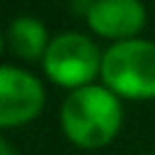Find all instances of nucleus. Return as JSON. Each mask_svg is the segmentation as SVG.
I'll return each instance as SVG.
<instances>
[{
    "instance_id": "nucleus-4",
    "label": "nucleus",
    "mask_w": 155,
    "mask_h": 155,
    "mask_svg": "<svg viewBox=\"0 0 155 155\" xmlns=\"http://www.w3.org/2000/svg\"><path fill=\"white\" fill-rule=\"evenodd\" d=\"M44 109L41 82L19 68L0 65V128L29 124Z\"/></svg>"
},
{
    "instance_id": "nucleus-5",
    "label": "nucleus",
    "mask_w": 155,
    "mask_h": 155,
    "mask_svg": "<svg viewBox=\"0 0 155 155\" xmlns=\"http://www.w3.org/2000/svg\"><path fill=\"white\" fill-rule=\"evenodd\" d=\"M87 24L107 39L136 36L145 24V7L140 0H94L87 7Z\"/></svg>"
},
{
    "instance_id": "nucleus-3",
    "label": "nucleus",
    "mask_w": 155,
    "mask_h": 155,
    "mask_svg": "<svg viewBox=\"0 0 155 155\" xmlns=\"http://www.w3.org/2000/svg\"><path fill=\"white\" fill-rule=\"evenodd\" d=\"M41 61H44L46 75L56 85L70 87V90L87 87L92 78L102 70V56L97 44L78 31L58 34L48 44Z\"/></svg>"
},
{
    "instance_id": "nucleus-1",
    "label": "nucleus",
    "mask_w": 155,
    "mask_h": 155,
    "mask_svg": "<svg viewBox=\"0 0 155 155\" xmlns=\"http://www.w3.org/2000/svg\"><path fill=\"white\" fill-rule=\"evenodd\" d=\"M61 126L70 143L102 148L121 128V102L111 90L99 85L73 90L63 102Z\"/></svg>"
},
{
    "instance_id": "nucleus-2",
    "label": "nucleus",
    "mask_w": 155,
    "mask_h": 155,
    "mask_svg": "<svg viewBox=\"0 0 155 155\" xmlns=\"http://www.w3.org/2000/svg\"><path fill=\"white\" fill-rule=\"evenodd\" d=\"M107 90L126 99H155V44L143 39L116 41L102 56Z\"/></svg>"
},
{
    "instance_id": "nucleus-7",
    "label": "nucleus",
    "mask_w": 155,
    "mask_h": 155,
    "mask_svg": "<svg viewBox=\"0 0 155 155\" xmlns=\"http://www.w3.org/2000/svg\"><path fill=\"white\" fill-rule=\"evenodd\" d=\"M0 155H17V153L12 150V145H10L5 138H0Z\"/></svg>"
},
{
    "instance_id": "nucleus-9",
    "label": "nucleus",
    "mask_w": 155,
    "mask_h": 155,
    "mask_svg": "<svg viewBox=\"0 0 155 155\" xmlns=\"http://www.w3.org/2000/svg\"><path fill=\"white\" fill-rule=\"evenodd\" d=\"M92 2H94V0H92Z\"/></svg>"
},
{
    "instance_id": "nucleus-6",
    "label": "nucleus",
    "mask_w": 155,
    "mask_h": 155,
    "mask_svg": "<svg viewBox=\"0 0 155 155\" xmlns=\"http://www.w3.org/2000/svg\"><path fill=\"white\" fill-rule=\"evenodd\" d=\"M7 41L12 46V51L24 58V61H36V58H44L46 48H48V34H46V27L34 19V17H17L10 29H7Z\"/></svg>"
},
{
    "instance_id": "nucleus-8",
    "label": "nucleus",
    "mask_w": 155,
    "mask_h": 155,
    "mask_svg": "<svg viewBox=\"0 0 155 155\" xmlns=\"http://www.w3.org/2000/svg\"><path fill=\"white\" fill-rule=\"evenodd\" d=\"M2 46H5V36H2V31H0V53H2Z\"/></svg>"
}]
</instances>
